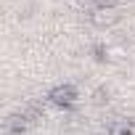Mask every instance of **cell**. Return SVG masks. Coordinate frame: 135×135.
<instances>
[{"instance_id":"cell-1","label":"cell","mask_w":135,"mask_h":135,"mask_svg":"<svg viewBox=\"0 0 135 135\" xmlns=\"http://www.w3.org/2000/svg\"><path fill=\"white\" fill-rule=\"evenodd\" d=\"M48 103L56 106V109H72V106L80 103V90L72 82H61V85L48 90Z\"/></svg>"},{"instance_id":"cell-2","label":"cell","mask_w":135,"mask_h":135,"mask_svg":"<svg viewBox=\"0 0 135 135\" xmlns=\"http://www.w3.org/2000/svg\"><path fill=\"white\" fill-rule=\"evenodd\" d=\"M119 19H122V13L114 3H103V6H98V8H93L88 13V21L93 27H98V29H111V27L119 24Z\"/></svg>"},{"instance_id":"cell-3","label":"cell","mask_w":135,"mask_h":135,"mask_svg":"<svg viewBox=\"0 0 135 135\" xmlns=\"http://www.w3.org/2000/svg\"><path fill=\"white\" fill-rule=\"evenodd\" d=\"M98 58L109 61V64H119V61L127 58V50L117 42H106V45H98Z\"/></svg>"},{"instance_id":"cell-4","label":"cell","mask_w":135,"mask_h":135,"mask_svg":"<svg viewBox=\"0 0 135 135\" xmlns=\"http://www.w3.org/2000/svg\"><path fill=\"white\" fill-rule=\"evenodd\" d=\"M106 135H135V124L130 119H117V122L109 124Z\"/></svg>"},{"instance_id":"cell-5","label":"cell","mask_w":135,"mask_h":135,"mask_svg":"<svg viewBox=\"0 0 135 135\" xmlns=\"http://www.w3.org/2000/svg\"><path fill=\"white\" fill-rule=\"evenodd\" d=\"M29 122H32V119H27L24 114H16V117H11V119L6 122V130H8V132H16V135H21V132L29 127Z\"/></svg>"}]
</instances>
